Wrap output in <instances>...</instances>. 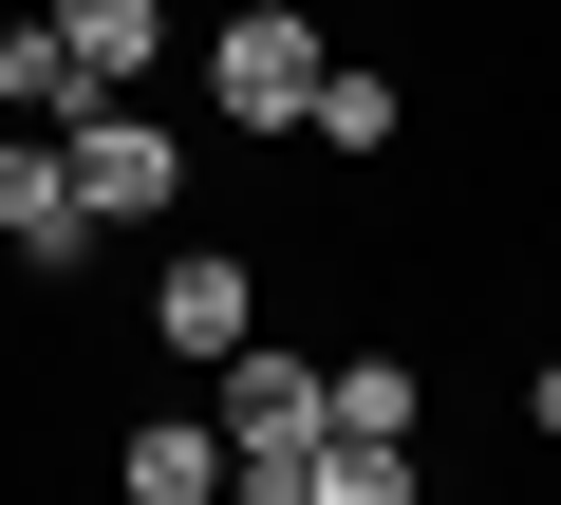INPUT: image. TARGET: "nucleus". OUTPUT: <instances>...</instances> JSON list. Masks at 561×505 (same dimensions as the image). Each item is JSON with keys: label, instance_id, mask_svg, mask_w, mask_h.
<instances>
[{"label": "nucleus", "instance_id": "obj_1", "mask_svg": "<svg viewBox=\"0 0 561 505\" xmlns=\"http://www.w3.org/2000/svg\"><path fill=\"white\" fill-rule=\"evenodd\" d=\"M319 76H337L319 20H280V0H243V20L206 38V94H225L243 131H319Z\"/></svg>", "mask_w": 561, "mask_h": 505}, {"label": "nucleus", "instance_id": "obj_2", "mask_svg": "<svg viewBox=\"0 0 561 505\" xmlns=\"http://www.w3.org/2000/svg\"><path fill=\"white\" fill-rule=\"evenodd\" d=\"M57 169H76V206H113V225H150L187 150H169V131H150L131 94H76V131H57Z\"/></svg>", "mask_w": 561, "mask_h": 505}, {"label": "nucleus", "instance_id": "obj_3", "mask_svg": "<svg viewBox=\"0 0 561 505\" xmlns=\"http://www.w3.org/2000/svg\"><path fill=\"white\" fill-rule=\"evenodd\" d=\"M150 319H169V356H243L262 337V300H243V263H225V243H169V263H150Z\"/></svg>", "mask_w": 561, "mask_h": 505}, {"label": "nucleus", "instance_id": "obj_4", "mask_svg": "<svg viewBox=\"0 0 561 505\" xmlns=\"http://www.w3.org/2000/svg\"><path fill=\"white\" fill-rule=\"evenodd\" d=\"M0 243H20V263H76V243H94V206H76L57 131H0Z\"/></svg>", "mask_w": 561, "mask_h": 505}, {"label": "nucleus", "instance_id": "obj_5", "mask_svg": "<svg viewBox=\"0 0 561 505\" xmlns=\"http://www.w3.org/2000/svg\"><path fill=\"white\" fill-rule=\"evenodd\" d=\"M243 449H319V356H262V337L225 356V468Z\"/></svg>", "mask_w": 561, "mask_h": 505}, {"label": "nucleus", "instance_id": "obj_6", "mask_svg": "<svg viewBox=\"0 0 561 505\" xmlns=\"http://www.w3.org/2000/svg\"><path fill=\"white\" fill-rule=\"evenodd\" d=\"M57 38H76V76H94V94H131L169 20H150V0H57Z\"/></svg>", "mask_w": 561, "mask_h": 505}, {"label": "nucleus", "instance_id": "obj_7", "mask_svg": "<svg viewBox=\"0 0 561 505\" xmlns=\"http://www.w3.org/2000/svg\"><path fill=\"white\" fill-rule=\"evenodd\" d=\"M319 431H356V449H412V375H393V356H337V375H319Z\"/></svg>", "mask_w": 561, "mask_h": 505}, {"label": "nucleus", "instance_id": "obj_8", "mask_svg": "<svg viewBox=\"0 0 561 505\" xmlns=\"http://www.w3.org/2000/svg\"><path fill=\"white\" fill-rule=\"evenodd\" d=\"M131 505H225V431H131Z\"/></svg>", "mask_w": 561, "mask_h": 505}, {"label": "nucleus", "instance_id": "obj_9", "mask_svg": "<svg viewBox=\"0 0 561 505\" xmlns=\"http://www.w3.org/2000/svg\"><path fill=\"white\" fill-rule=\"evenodd\" d=\"M94 76H76V38L57 20H20V38H0V113H76Z\"/></svg>", "mask_w": 561, "mask_h": 505}, {"label": "nucleus", "instance_id": "obj_10", "mask_svg": "<svg viewBox=\"0 0 561 505\" xmlns=\"http://www.w3.org/2000/svg\"><path fill=\"white\" fill-rule=\"evenodd\" d=\"M319 505H412V449H356V431H319Z\"/></svg>", "mask_w": 561, "mask_h": 505}, {"label": "nucleus", "instance_id": "obj_11", "mask_svg": "<svg viewBox=\"0 0 561 505\" xmlns=\"http://www.w3.org/2000/svg\"><path fill=\"white\" fill-rule=\"evenodd\" d=\"M319 150H393V76H319Z\"/></svg>", "mask_w": 561, "mask_h": 505}, {"label": "nucleus", "instance_id": "obj_12", "mask_svg": "<svg viewBox=\"0 0 561 505\" xmlns=\"http://www.w3.org/2000/svg\"><path fill=\"white\" fill-rule=\"evenodd\" d=\"M524 412H542V431H561V356H542V375H524Z\"/></svg>", "mask_w": 561, "mask_h": 505}]
</instances>
